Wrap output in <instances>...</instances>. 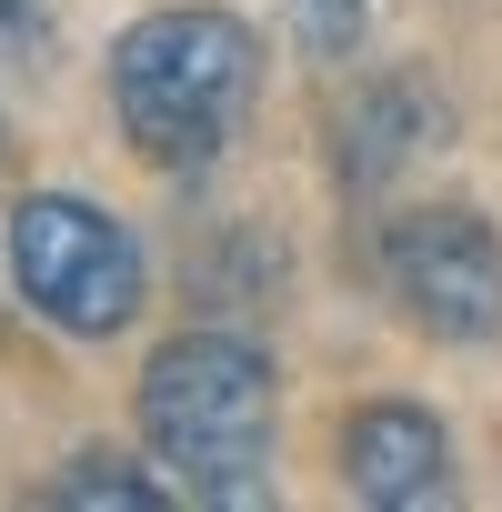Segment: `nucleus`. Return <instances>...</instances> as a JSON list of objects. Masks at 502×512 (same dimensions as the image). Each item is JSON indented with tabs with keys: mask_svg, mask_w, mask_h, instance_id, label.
<instances>
[{
	"mask_svg": "<svg viewBox=\"0 0 502 512\" xmlns=\"http://www.w3.org/2000/svg\"><path fill=\"white\" fill-rule=\"evenodd\" d=\"M251 91L262 41L241 11H151L111 41V111L151 171H201L211 151H231Z\"/></svg>",
	"mask_w": 502,
	"mask_h": 512,
	"instance_id": "1",
	"label": "nucleus"
},
{
	"mask_svg": "<svg viewBox=\"0 0 502 512\" xmlns=\"http://www.w3.org/2000/svg\"><path fill=\"white\" fill-rule=\"evenodd\" d=\"M282 372L241 332H171L141 362V442L191 482V502H272L262 452H272Z\"/></svg>",
	"mask_w": 502,
	"mask_h": 512,
	"instance_id": "2",
	"label": "nucleus"
},
{
	"mask_svg": "<svg viewBox=\"0 0 502 512\" xmlns=\"http://www.w3.org/2000/svg\"><path fill=\"white\" fill-rule=\"evenodd\" d=\"M11 282L21 302L71 332V342H111L141 322V292H151V262L131 221H111L101 201L81 191H21L11 201Z\"/></svg>",
	"mask_w": 502,
	"mask_h": 512,
	"instance_id": "3",
	"label": "nucleus"
},
{
	"mask_svg": "<svg viewBox=\"0 0 502 512\" xmlns=\"http://www.w3.org/2000/svg\"><path fill=\"white\" fill-rule=\"evenodd\" d=\"M382 292L402 302L412 332L432 342H492L502 332V241L482 211L462 201H432V211H402L382 231Z\"/></svg>",
	"mask_w": 502,
	"mask_h": 512,
	"instance_id": "4",
	"label": "nucleus"
},
{
	"mask_svg": "<svg viewBox=\"0 0 502 512\" xmlns=\"http://www.w3.org/2000/svg\"><path fill=\"white\" fill-rule=\"evenodd\" d=\"M342 482L382 512H412V502H442L452 492V442L422 402H362L342 422Z\"/></svg>",
	"mask_w": 502,
	"mask_h": 512,
	"instance_id": "5",
	"label": "nucleus"
},
{
	"mask_svg": "<svg viewBox=\"0 0 502 512\" xmlns=\"http://www.w3.org/2000/svg\"><path fill=\"white\" fill-rule=\"evenodd\" d=\"M442 131H452V101L422 81V71H382V81H362L352 91V111H342V181L352 191H382L392 171H412L422 151H442Z\"/></svg>",
	"mask_w": 502,
	"mask_h": 512,
	"instance_id": "6",
	"label": "nucleus"
},
{
	"mask_svg": "<svg viewBox=\"0 0 502 512\" xmlns=\"http://www.w3.org/2000/svg\"><path fill=\"white\" fill-rule=\"evenodd\" d=\"M51 502H61V512H161L171 492H161L141 462H121V452H81V462L51 482Z\"/></svg>",
	"mask_w": 502,
	"mask_h": 512,
	"instance_id": "7",
	"label": "nucleus"
},
{
	"mask_svg": "<svg viewBox=\"0 0 502 512\" xmlns=\"http://www.w3.org/2000/svg\"><path fill=\"white\" fill-rule=\"evenodd\" d=\"M282 21L312 61H352L362 51V0H282Z\"/></svg>",
	"mask_w": 502,
	"mask_h": 512,
	"instance_id": "8",
	"label": "nucleus"
},
{
	"mask_svg": "<svg viewBox=\"0 0 502 512\" xmlns=\"http://www.w3.org/2000/svg\"><path fill=\"white\" fill-rule=\"evenodd\" d=\"M51 41H61V11H51V0H0V61H11V71L51 61Z\"/></svg>",
	"mask_w": 502,
	"mask_h": 512,
	"instance_id": "9",
	"label": "nucleus"
}]
</instances>
